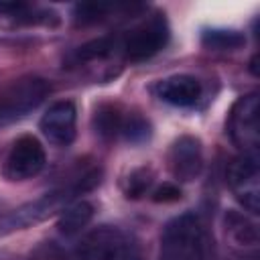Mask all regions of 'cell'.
<instances>
[{
    "mask_svg": "<svg viewBox=\"0 0 260 260\" xmlns=\"http://www.w3.org/2000/svg\"><path fill=\"white\" fill-rule=\"evenodd\" d=\"M158 260H207V234L195 213H183L165 225Z\"/></svg>",
    "mask_w": 260,
    "mask_h": 260,
    "instance_id": "2",
    "label": "cell"
},
{
    "mask_svg": "<svg viewBox=\"0 0 260 260\" xmlns=\"http://www.w3.org/2000/svg\"><path fill=\"white\" fill-rule=\"evenodd\" d=\"M98 183H100V171L98 169L85 171L73 183H69L67 187H61V189H55L51 193H45L43 197H39V199L30 201V203H24L18 209H14L8 217L2 219V228L10 232V230H22V228L35 225V223H39V221L63 211L67 207V203L75 195H79L83 191H89Z\"/></svg>",
    "mask_w": 260,
    "mask_h": 260,
    "instance_id": "1",
    "label": "cell"
},
{
    "mask_svg": "<svg viewBox=\"0 0 260 260\" xmlns=\"http://www.w3.org/2000/svg\"><path fill=\"white\" fill-rule=\"evenodd\" d=\"M156 95L177 108H189L197 104L201 95V83L193 75H171L154 85Z\"/></svg>",
    "mask_w": 260,
    "mask_h": 260,
    "instance_id": "10",
    "label": "cell"
},
{
    "mask_svg": "<svg viewBox=\"0 0 260 260\" xmlns=\"http://www.w3.org/2000/svg\"><path fill=\"white\" fill-rule=\"evenodd\" d=\"M114 49H116V39H112V37H100V39H93V41L77 47L75 53H73V59L77 63H81V61H95V59L108 57Z\"/></svg>",
    "mask_w": 260,
    "mask_h": 260,
    "instance_id": "16",
    "label": "cell"
},
{
    "mask_svg": "<svg viewBox=\"0 0 260 260\" xmlns=\"http://www.w3.org/2000/svg\"><path fill=\"white\" fill-rule=\"evenodd\" d=\"M93 130L100 138L104 140H114L118 134H122V124H124V116L120 112L118 106L112 104H102L95 114H93Z\"/></svg>",
    "mask_w": 260,
    "mask_h": 260,
    "instance_id": "12",
    "label": "cell"
},
{
    "mask_svg": "<svg viewBox=\"0 0 260 260\" xmlns=\"http://www.w3.org/2000/svg\"><path fill=\"white\" fill-rule=\"evenodd\" d=\"M116 8H120V6L106 4V2H79L73 8V20H75V24H81V26L95 24V22L108 18L110 12H114Z\"/></svg>",
    "mask_w": 260,
    "mask_h": 260,
    "instance_id": "15",
    "label": "cell"
},
{
    "mask_svg": "<svg viewBox=\"0 0 260 260\" xmlns=\"http://www.w3.org/2000/svg\"><path fill=\"white\" fill-rule=\"evenodd\" d=\"M250 69H252V73L256 75V57H252V63H250Z\"/></svg>",
    "mask_w": 260,
    "mask_h": 260,
    "instance_id": "21",
    "label": "cell"
},
{
    "mask_svg": "<svg viewBox=\"0 0 260 260\" xmlns=\"http://www.w3.org/2000/svg\"><path fill=\"white\" fill-rule=\"evenodd\" d=\"M258 112H260L258 93H248L238 98L230 110L228 134L244 154H258V146H260Z\"/></svg>",
    "mask_w": 260,
    "mask_h": 260,
    "instance_id": "4",
    "label": "cell"
},
{
    "mask_svg": "<svg viewBox=\"0 0 260 260\" xmlns=\"http://www.w3.org/2000/svg\"><path fill=\"white\" fill-rule=\"evenodd\" d=\"M77 110L69 100L55 102L41 118V132L45 138L57 146H69L75 138Z\"/></svg>",
    "mask_w": 260,
    "mask_h": 260,
    "instance_id": "9",
    "label": "cell"
},
{
    "mask_svg": "<svg viewBox=\"0 0 260 260\" xmlns=\"http://www.w3.org/2000/svg\"><path fill=\"white\" fill-rule=\"evenodd\" d=\"M201 43L211 51H236L246 43V37L234 28H205Z\"/></svg>",
    "mask_w": 260,
    "mask_h": 260,
    "instance_id": "14",
    "label": "cell"
},
{
    "mask_svg": "<svg viewBox=\"0 0 260 260\" xmlns=\"http://www.w3.org/2000/svg\"><path fill=\"white\" fill-rule=\"evenodd\" d=\"M225 232L232 238V242L236 246L242 248H254L258 244V230L256 225L242 213L230 211L225 215Z\"/></svg>",
    "mask_w": 260,
    "mask_h": 260,
    "instance_id": "13",
    "label": "cell"
},
{
    "mask_svg": "<svg viewBox=\"0 0 260 260\" xmlns=\"http://www.w3.org/2000/svg\"><path fill=\"white\" fill-rule=\"evenodd\" d=\"M91 217H93V205L89 201H75L61 211L57 230L63 236H75L91 221Z\"/></svg>",
    "mask_w": 260,
    "mask_h": 260,
    "instance_id": "11",
    "label": "cell"
},
{
    "mask_svg": "<svg viewBox=\"0 0 260 260\" xmlns=\"http://www.w3.org/2000/svg\"><path fill=\"white\" fill-rule=\"evenodd\" d=\"M122 134L130 142H144L150 136V124L140 114H128L122 124Z\"/></svg>",
    "mask_w": 260,
    "mask_h": 260,
    "instance_id": "17",
    "label": "cell"
},
{
    "mask_svg": "<svg viewBox=\"0 0 260 260\" xmlns=\"http://www.w3.org/2000/svg\"><path fill=\"white\" fill-rule=\"evenodd\" d=\"M152 183V171L146 167H140L136 171H132L126 179V197L130 199H138L140 195L146 193V189Z\"/></svg>",
    "mask_w": 260,
    "mask_h": 260,
    "instance_id": "18",
    "label": "cell"
},
{
    "mask_svg": "<svg viewBox=\"0 0 260 260\" xmlns=\"http://www.w3.org/2000/svg\"><path fill=\"white\" fill-rule=\"evenodd\" d=\"M169 41V26L165 16H150L146 22L136 26L124 41V55L130 63H140L156 55Z\"/></svg>",
    "mask_w": 260,
    "mask_h": 260,
    "instance_id": "7",
    "label": "cell"
},
{
    "mask_svg": "<svg viewBox=\"0 0 260 260\" xmlns=\"http://www.w3.org/2000/svg\"><path fill=\"white\" fill-rule=\"evenodd\" d=\"M45 162H47V156H45L43 144L35 136L24 134L16 138L14 144L10 146L2 165V175L8 181H26L39 175Z\"/></svg>",
    "mask_w": 260,
    "mask_h": 260,
    "instance_id": "6",
    "label": "cell"
},
{
    "mask_svg": "<svg viewBox=\"0 0 260 260\" xmlns=\"http://www.w3.org/2000/svg\"><path fill=\"white\" fill-rule=\"evenodd\" d=\"M169 167H171V173L177 181H183V183L195 181L203 169L201 140L197 136H191V134L179 136L171 146Z\"/></svg>",
    "mask_w": 260,
    "mask_h": 260,
    "instance_id": "8",
    "label": "cell"
},
{
    "mask_svg": "<svg viewBox=\"0 0 260 260\" xmlns=\"http://www.w3.org/2000/svg\"><path fill=\"white\" fill-rule=\"evenodd\" d=\"M228 185L234 197L250 213L260 211V162L258 154H240L236 156L225 171Z\"/></svg>",
    "mask_w": 260,
    "mask_h": 260,
    "instance_id": "5",
    "label": "cell"
},
{
    "mask_svg": "<svg viewBox=\"0 0 260 260\" xmlns=\"http://www.w3.org/2000/svg\"><path fill=\"white\" fill-rule=\"evenodd\" d=\"M126 260H140V258H138V254H136V252H130V254L126 256Z\"/></svg>",
    "mask_w": 260,
    "mask_h": 260,
    "instance_id": "20",
    "label": "cell"
},
{
    "mask_svg": "<svg viewBox=\"0 0 260 260\" xmlns=\"http://www.w3.org/2000/svg\"><path fill=\"white\" fill-rule=\"evenodd\" d=\"M49 91H51L49 81L37 75H26L12 81L8 87L0 91V126L24 118L28 112L41 106V102L49 95Z\"/></svg>",
    "mask_w": 260,
    "mask_h": 260,
    "instance_id": "3",
    "label": "cell"
},
{
    "mask_svg": "<svg viewBox=\"0 0 260 260\" xmlns=\"http://www.w3.org/2000/svg\"><path fill=\"white\" fill-rule=\"evenodd\" d=\"M150 197L154 203H173L181 199V189L175 183H162L152 191Z\"/></svg>",
    "mask_w": 260,
    "mask_h": 260,
    "instance_id": "19",
    "label": "cell"
}]
</instances>
